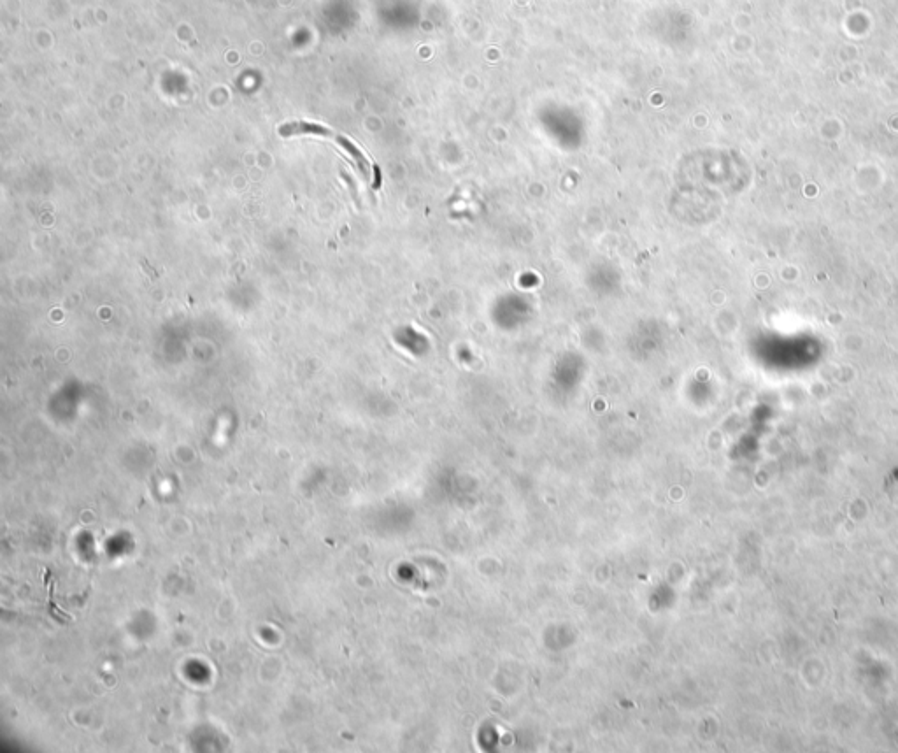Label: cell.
Segmentation results:
<instances>
[{
  "mask_svg": "<svg viewBox=\"0 0 898 753\" xmlns=\"http://www.w3.org/2000/svg\"><path fill=\"white\" fill-rule=\"evenodd\" d=\"M279 134L283 137H292V136H302V134H309V136H321L327 137V139H332L335 143L339 144L341 148H343L348 155H351V158L355 160V164H357L358 169H360V173L364 174L365 180H372V164L369 162V158L365 157L362 150L358 148L357 144L350 141V139H346V137L341 136V134H335L332 130L327 129V127H323V125H318V123L311 122H292L285 123V125H281L279 127Z\"/></svg>",
  "mask_w": 898,
  "mask_h": 753,
  "instance_id": "1",
  "label": "cell"
}]
</instances>
